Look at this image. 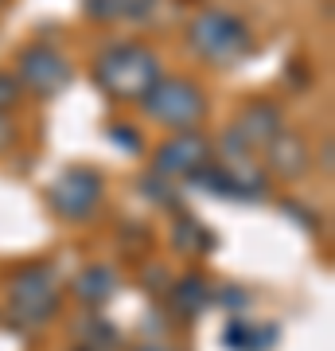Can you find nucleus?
<instances>
[{"instance_id": "nucleus-8", "label": "nucleus", "mask_w": 335, "mask_h": 351, "mask_svg": "<svg viewBox=\"0 0 335 351\" xmlns=\"http://www.w3.org/2000/svg\"><path fill=\"white\" fill-rule=\"evenodd\" d=\"M20 98V90H16V82L8 75H0V106H4V101H16Z\"/></svg>"}, {"instance_id": "nucleus-9", "label": "nucleus", "mask_w": 335, "mask_h": 351, "mask_svg": "<svg viewBox=\"0 0 335 351\" xmlns=\"http://www.w3.org/2000/svg\"><path fill=\"white\" fill-rule=\"evenodd\" d=\"M8 141H12V129H8V121H0V149H4Z\"/></svg>"}, {"instance_id": "nucleus-10", "label": "nucleus", "mask_w": 335, "mask_h": 351, "mask_svg": "<svg viewBox=\"0 0 335 351\" xmlns=\"http://www.w3.org/2000/svg\"><path fill=\"white\" fill-rule=\"evenodd\" d=\"M140 351H172V348H140Z\"/></svg>"}, {"instance_id": "nucleus-2", "label": "nucleus", "mask_w": 335, "mask_h": 351, "mask_svg": "<svg viewBox=\"0 0 335 351\" xmlns=\"http://www.w3.org/2000/svg\"><path fill=\"white\" fill-rule=\"evenodd\" d=\"M149 110L160 117L164 125L187 129V125H195L199 117H203L207 101H203L199 86H191V82H184V78H172V82H156V86H152Z\"/></svg>"}, {"instance_id": "nucleus-4", "label": "nucleus", "mask_w": 335, "mask_h": 351, "mask_svg": "<svg viewBox=\"0 0 335 351\" xmlns=\"http://www.w3.org/2000/svg\"><path fill=\"white\" fill-rule=\"evenodd\" d=\"M101 195V184H98V172H90V168H75V172H66L51 188V203L59 207L66 219H86L94 211V203Z\"/></svg>"}, {"instance_id": "nucleus-5", "label": "nucleus", "mask_w": 335, "mask_h": 351, "mask_svg": "<svg viewBox=\"0 0 335 351\" xmlns=\"http://www.w3.org/2000/svg\"><path fill=\"white\" fill-rule=\"evenodd\" d=\"M12 304H16V313L32 316V320L47 316L55 308V281H51V274H43V269L20 274L12 285Z\"/></svg>"}, {"instance_id": "nucleus-1", "label": "nucleus", "mask_w": 335, "mask_h": 351, "mask_svg": "<svg viewBox=\"0 0 335 351\" xmlns=\"http://www.w3.org/2000/svg\"><path fill=\"white\" fill-rule=\"evenodd\" d=\"M98 82L117 98H149L160 82V66L145 47H113L98 59Z\"/></svg>"}, {"instance_id": "nucleus-6", "label": "nucleus", "mask_w": 335, "mask_h": 351, "mask_svg": "<svg viewBox=\"0 0 335 351\" xmlns=\"http://www.w3.org/2000/svg\"><path fill=\"white\" fill-rule=\"evenodd\" d=\"M24 75L27 82L36 90H43V94H55V90L71 78V66L62 63L59 55H51V51H27L24 59Z\"/></svg>"}, {"instance_id": "nucleus-7", "label": "nucleus", "mask_w": 335, "mask_h": 351, "mask_svg": "<svg viewBox=\"0 0 335 351\" xmlns=\"http://www.w3.org/2000/svg\"><path fill=\"white\" fill-rule=\"evenodd\" d=\"M203 145H199L195 137H184V141H175V145H168L164 149V156H160V168H195L203 156Z\"/></svg>"}, {"instance_id": "nucleus-3", "label": "nucleus", "mask_w": 335, "mask_h": 351, "mask_svg": "<svg viewBox=\"0 0 335 351\" xmlns=\"http://www.w3.org/2000/svg\"><path fill=\"white\" fill-rule=\"evenodd\" d=\"M191 39H195V47L211 59V63H230L234 55L246 51V27L238 24L234 16H223V12H207L191 27Z\"/></svg>"}]
</instances>
